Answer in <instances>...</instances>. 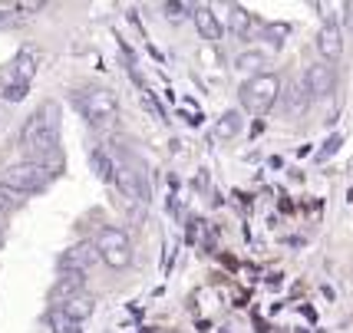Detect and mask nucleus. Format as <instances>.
<instances>
[{"mask_svg": "<svg viewBox=\"0 0 353 333\" xmlns=\"http://www.w3.org/2000/svg\"><path fill=\"white\" fill-rule=\"evenodd\" d=\"M20 149L27 152V162H40L46 168L63 165L60 152V106L57 103H43L20 129Z\"/></svg>", "mask_w": 353, "mask_h": 333, "instance_id": "1", "label": "nucleus"}, {"mask_svg": "<svg viewBox=\"0 0 353 333\" xmlns=\"http://www.w3.org/2000/svg\"><path fill=\"white\" fill-rule=\"evenodd\" d=\"M73 103L92 129H112L119 119V99L109 86H86V90L73 92Z\"/></svg>", "mask_w": 353, "mask_h": 333, "instance_id": "2", "label": "nucleus"}, {"mask_svg": "<svg viewBox=\"0 0 353 333\" xmlns=\"http://www.w3.org/2000/svg\"><path fill=\"white\" fill-rule=\"evenodd\" d=\"M53 168L40 165V162H17V165H7L3 168V175H0V188H7V192H14V195H40L50 188L53 182Z\"/></svg>", "mask_w": 353, "mask_h": 333, "instance_id": "3", "label": "nucleus"}, {"mask_svg": "<svg viewBox=\"0 0 353 333\" xmlns=\"http://www.w3.org/2000/svg\"><path fill=\"white\" fill-rule=\"evenodd\" d=\"M281 96V79L274 73H258V76H248L238 90V99H241V109L254 112V116H264L271 112V106L277 103Z\"/></svg>", "mask_w": 353, "mask_h": 333, "instance_id": "4", "label": "nucleus"}, {"mask_svg": "<svg viewBox=\"0 0 353 333\" xmlns=\"http://www.w3.org/2000/svg\"><path fill=\"white\" fill-rule=\"evenodd\" d=\"M116 188H119V195H123V201H125L129 221L139 225V221L145 218V205H149V188H145L142 172L132 168L129 162H119V168H116Z\"/></svg>", "mask_w": 353, "mask_h": 333, "instance_id": "5", "label": "nucleus"}, {"mask_svg": "<svg viewBox=\"0 0 353 333\" xmlns=\"http://www.w3.org/2000/svg\"><path fill=\"white\" fill-rule=\"evenodd\" d=\"M96 248L103 254V264H109L112 271H125L132 264V241H129V234H125L123 228H112V225L99 228Z\"/></svg>", "mask_w": 353, "mask_h": 333, "instance_id": "6", "label": "nucleus"}, {"mask_svg": "<svg viewBox=\"0 0 353 333\" xmlns=\"http://www.w3.org/2000/svg\"><path fill=\"white\" fill-rule=\"evenodd\" d=\"M103 261V254H99V248H96V241H77L73 248H66L60 258V271H79L86 274L90 268H96Z\"/></svg>", "mask_w": 353, "mask_h": 333, "instance_id": "7", "label": "nucleus"}, {"mask_svg": "<svg viewBox=\"0 0 353 333\" xmlns=\"http://www.w3.org/2000/svg\"><path fill=\"white\" fill-rule=\"evenodd\" d=\"M304 83H307V92L310 99H323V96H330L334 86H337V70L330 66V63H310L307 73H304Z\"/></svg>", "mask_w": 353, "mask_h": 333, "instance_id": "8", "label": "nucleus"}, {"mask_svg": "<svg viewBox=\"0 0 353 333\" xmlns=\"http://www.w3.org/2000/svg\"><path fill=\"white\" fill-rule=\"evenodd\" d=\"M79 294H86V274L79 271H60L57 284L50 287V303L53 307H63L66 301H73Z\"/></svg>", "mask_w": 353, "mask_h": 333, "instance_id": "9", "label": "nucleus"}, {"mask_svg": "<svg viewBox=\"0 0 353 333\" xmlns=\"http://www.w3.org/2000/svg\"><path fill=\"white\" fill-rule=\"evenodd\" d=\"M314 46L323 57V63H337L343 57V33H340V23H323L317 37H314Z\"/></svg>", "mask_w": 353, "mask_h": 333, "instance_id": "10", "label": "nucleus"}, {"mask_svg": "<svg viewBox=\"0 0 353 333\" xmlns=\"http://www.w3.org/2000/svg\"><path fill=\"white\" fill-rule=\"evenodd\" d=\"M90 168L99 182H116V168H119V162H116L103 145H96V149H90Z\"/></svg>", "mask_w": 353, "mask_h": 333, "instance_id": "11", "label": "nucleus"}, {"mask_svg": "<svg viewBox=\"0 0 353 333\" xmlns=\"http://www.w3.org/2000/svg\"><path fill=\"white\" fill-rule=\"evenodd\" d=\"M310 103H314V99H310L307 83H304V76H301V79H294V83H291L288 103H284V116H288V119H297V116H301V112H304Z\"/></svg>", "mask_w": 353, "mask_h": 333, "instance_id": "12", "label": "nucleus"}, {"mask_svg": "<svg viewBox=\"0 0 353 333\" xmlns=\"http://www.w3.org/2000/svg\"><path fill=\"white\" fill-rule=\"evenodd\" d=\"M195 27H199L201 40H208V43H218L221 40V33H225V27L218 23V17L212 14V7H195Z\"/></svg>", "mask_w": 353, "mask_h": 333, "instance_id": "13", "label": "nucleus"}, {"mask_svg": "<svg viewBox=\"0 0 353 333\" xmlns=\"http://www.w3.org/2000/svg\"><path fill=\"white\" fill-rule=\"evenodd\" d=\"M271 63V53L268 50H241L238 57H234V70L238 73H248V76H258L264 73L261 66H268Z\"/></svg>", "mask_w": 353, "mask_h": 333, "instance_id": "14", "label": "nucleus"}, {"mask_svg": "<svg viewBox=\"0 0 353 333\" xmlns=\"http://www.w3.org/2000/svg\"><path fill=\"white\" fill-rule=\"evenodd\" d=\"M37 63H40L37 50H20V53H17V60L10 63V79H17V83H27V86H30L33 73H37Z\"/></svg>", "mask_w": 353, "mask_h": 333, "instance_id": "15", "label": "nucleus"}, {"mask_svg": "<svg viewBox=\"0 0 353 333\" xmlns=\"http://www.w3.org/2000/svg\"><path fill=\"white\" fill-rule=\"evenodd\" d=\"M241 129H245V116H241L238 109H228V112H221V119L215 122V139L228 142V139L241 136Z\"/></svg>", "mask_w": 353, "mask_h": 333, "instance_id": "16", "label": "nucleus"}, {"mask_svg": "<svg viewBox=\"0 0 353 333\" xmlns=\"http://www.w3.org/2000/svg\"><path fill=\"white\" fill-rule=\"evenodd\" d=\"M63 314L70 320H77V323H83V320H90L92 314H96V301H92L90 294H79V297H73V301H66L60 307Z\"/></svg>", "mask_w": 353, "mask_h": 333, "instance_id": "17", "label": "nucleus"}, {"mask_svg": "<svg viewBox=\"0 0 353 333\" xmlns=\"http://www.w3.org/2000/svg\"><path fill=\"white\" fill-rule=\"evenodd\" d=\"M254 27V17L248 14V7L241 3H228V30L238 33V37H248Z\"/></svg>", "mask_w": 353, "mask_h": 333, "instance_id": "18", "label": "nucleus"}, {"mask_svg": "<svg viewBox=\"0 0 353 333\" xmlns=\"http://www.w3.org/2000/svg\"><path fill=\"white\" fill-rule=\"evenodd\" d=\"M46 327H50L53 333H79V323L66 317L60 307H50V314H46Z\"/></svg>", "mask_w": 353, "mask_h": 333, "instance_id": "19", "label": "nucleus"}, {"mask_svg": "<svg viewBox=\"0 0 353 333\" xmlns=\"http://www.w3.org/2000/svg\"><path fill=\"white\" fill-rule=\"evenodd\" d=\"M288 37H291V23H264V40L274 46V50L284 43Z\"/></svg>", "mask_w": 353, "mask_h": 333, "instance_id": "20", "label": "nucleus"}, {"mask_svg": "<svg viewBox=\"0 0 353 333\" xmlns=\"http://www.w3.org/2000/svg\"><path fill=\"white\" fill-rule=\"evenodd\" d=\"M162 10H165V17H169L172 23H182L188 17H195V7H192V3H162Z\"/></svg>", "mask_w": 353, "mask_h": 333, "instance_id": "21", "label": "nucleus"}, {"mask_svg": "<svg viewBox=\"0 0 353 333\" xmlns=\"http://www.w3.org/2000/svg\"><path fill=\"white\" fill-rule=\"evenodd\" d=\"M27 90H30L27 83H17V79H10V83L0 90V96H3L7 103H20V99H27Z\"/></svg>", "mask_w": 353, "mask_h": 333, "instance_id": "22", "label": "nucleus"}, {"mask_svg": "<svg viewBox=\"0 0 353 333\" xmlns=\"http://www.w3.org/2000/svg\"><path fill=\"white\" fill-rule=\"evenodd\" d=\"M340 145H343V136H340V132H334V136L323 142V149L317 152V155H314V162H327V159H330V155H334V152H337Z\"/></svg>", "mask_w": 353, "mask_h": 333, "instance_id": "23", "label": "nucleus"}, {"mask_svg": "<svg viewBox=\"0 0 353 333\" xmlns=\"http://www.w3.org/2000/svg\"><path fill=\"white\" fill-rule=\"evenodd\" d=\"M23 201H20V195H14V192H7V188H0V214H10L17 212Z\"/></svg>", "mask_w": 353, "mask_h": 333, "instance_id": "24", "label": "nucleus"}, {"mask_svg": "<svg viewBox=\"0 0 353 333\" xmlns=\"http://www.w3.org/2000/svg\"><path fill=\"white\" fill-rule=\"evenodd\" d=\"M7 20H10V14H7V10H0V23H7Z\"/></svg>", "mask_w": 353, "mask_h": 333, "instance_id": "25", "label": "nucleus"}, {"mask_svg": "<svg viewBox=\"0 0 353 333\" xmlns=\"http://www.w3.org/2000/svg\"><path fill=\"white\" fill-rule=\"evenodd\" d=\"M0 248H3V228H0Z\"/></svg>", "mask_w": 353, "mask_h": 333, "instance_id": "26", "label": "nucleus"}, {"mask_svg": "<svg viewBox=\"0 0 353 333\" xmlns=\"http://www.w3.org/2000/svg\"><path fill=\"white\" fill-rule=\"evenodd\" d=\"M350 37H353V23H350Z\"/></svg>", "mask_w": 353, "mask_h": 333, "instance_id": "27", "label": "nucleus"}, {"mask_svg": "<svg viewBox=\"0 0 353 333\" xmlns=\"http://www.w3.org/2000/svg\"><path fill=\"white\" fill-rule=\"evenodd\" d=\"M350 172H353V162H350Z\"/></svg>", "mask_w": 353, "mask_h": 333, "instance_id": "28", "label": "nucleus"}, {"mask_svg": "<svg viewBox=\"0 0 353 333\" xmlns=\"http://www.w3.org/2000/svg\"><path fill=\"white\" fill-rule=\"evenodd\" d=\"M0 221H3V214H0Z\"/></svg>", "mask_w": 353, "mask_h": 333, "instance_id": "29", "label": "nucleus"}, {"mask_svg": "<svg viewBox=\"0 0 353 333\" xmlns=\"http://www.w3.org/2000/svg\"><path fill=\"white\" fill-rule=\"evenodd\" d=\"M0 122H3V119H0Z\"/></svg>", "mask_w": 353, "mask_h": 333, "instance_id": "30", "label": "nucleus"}]
</instances>
